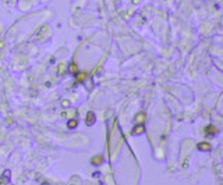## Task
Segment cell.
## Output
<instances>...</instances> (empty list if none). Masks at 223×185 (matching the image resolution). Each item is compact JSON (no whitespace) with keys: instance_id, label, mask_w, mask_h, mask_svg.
Masks as SVG:
<instances>
[{"instance_id":"cell-1","label":"cell","mask_w":223,"mask_h":185,"mask_svg":"<svg viewBox=\"0 0 223 185\" xmlns=\"http://www.w3.org/2000/svg\"><path fill=\"white\" fill-rule=\"evenodd\" d=\"M205 134L206 135H216L218 134V128L215 125H208V127H205Z\"/></svg>"},{"instance_id":"cell-2","label":"cell","mask_w":223,"mask_h":185,"mask_svg":"<svg viewBox=\"0 0 223 185\" xmlns=\"http://www.w3.org/2000/svg\"><path fill=\"white\" fill-rule=\"evenodd\" d=\"M198 149L200 150H211V145L206 142H201V144H198Z\"/></svg>"},{"instance_id":"cell-3","label":"cell","mask_w":223,"mask_h":185,"mask_svg":"<svg viewBox=\"0 0 223 185\" xmlns=\"http://www.w3.org/2000/svg\"><path fill=\"white\" fill-rule=\"evenodd\" d=\"M94 121H95V116H94V113H88L87 114V124L88 125H92L94 124Z\"/></svg>"},{"instance_id":"cell-4","label":"cell","mask_w":223,"mask_h":185,"mask_svg":"<svg viewBox=\"0 0 223 185\" xmlns=\"http://www.w3.org/2000/svg\"><path fill=\"white\" fill-rule=\"evenodd\" d=\"M142 131H144V125L139 124V125H137V127L133 130V134H141Z\"/></svg>"},{"instance_id":"cell-5","label":"cell","mask_w":223,"mask_h":185,"mask_svg":"<svg viewBox=\"0 0 223 185\" xmlns=\"http://www.w3.org/2000/svg\"><path fill=\"white\" fill-rule=\"evenodd\" d=\"M100 162H102V156H96V157H94V159H92V164H94V166H98Z\"/></svg>"},{"instance_id":"cell-6","label":"cell","mask_w":223,"mask_h":185,"mask_svg":"<svg viewBox=\"0 0 223 185\" xmlns=\"http://www.w3.org/2000/svg\"><path fill=\"white\" fill-rule=\"evenodd\" d=\"M67 127H68V128H75V127H77V120L68 121V123H67Z\"/></svg>"},{"instance_id":"cell-7","label":"cell","mask_w":223,"mask_h":185,"mask_svg":"<svg viewBox=\"0 0 223 185\" xmlns=\"http://www.w3.org/2000/svg\"><path fill=\"white\" fill-rule=\"evenodd\" d=\"M78 75H80V77H77V81H82V79H85L87 74H85V73H80Z\"/></svg>"},{"instance_id":"cell-8","label":"cell","mask_w":223,"mask_h":185,"mask_svg":"<svg viewBox=\"0 0 223 185\" xmlns=\"http://www.w3.org/2000/svg\"><path fill=\"white\" fill-rule=\"evenodd\" d=\"M70 71H71V73H77V65L74 64V63L70 65Z\"/></svg>"},{"instance_id":"cell-9","label":"cell","mask_w":223,"mask_h":185,"mask_svg":"<svg viewBox=\"0 0 223 185\" xmlns=\"http://www.w3.org/2000/svg\"><path fill=\"white\" fill-rule=\"evenodd\" d=\"M63 70H64V64H60L59 65V73H63Z\"/></svg>"}]
</instances>
